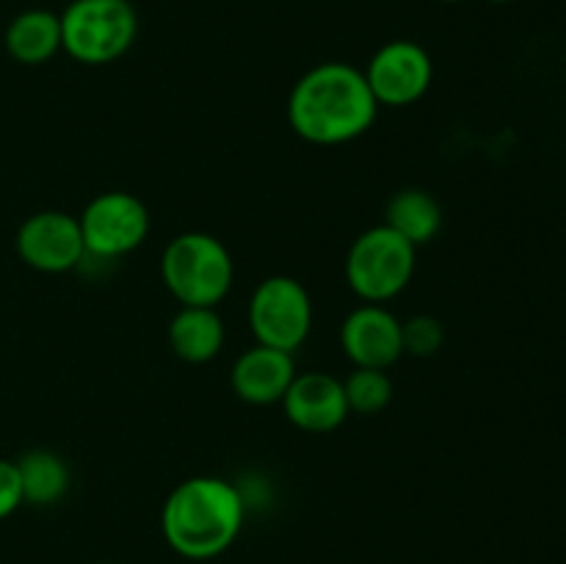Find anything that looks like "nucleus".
Here are the masks:
<instances>
[{"label":"nucleus","mask_w":566,"mask_h":564,"mask_svg":"<svg viewBox=\"0 0 566 564\" xmlns=\"http://www.w3.org/2000/svg\"><path fill=\"white\" fill-rule=\"evenodd\" d=\"M379 103L363 70L346 61H324L304 72L287 97V122L298 138L315 147L357 142L374 127Z\"/></svg>","instance_id":"f257e3e1"},{"label":"nucleus","mask_w":566,"mask_h":564,"mask_svg":"<svg viewBox=\"0 0 566 564\" xmlns=\"http://www.w3.org/2000/svg\"><path fill=\"white\" fill-rule=\"evenodd\" d=\"M243 490L221 476H191L166 495L160 534L177 556L210 562L235 545L247 520Z\"/></svg>","instance_id":"f03ea898"},{"label":"nucleus","mask_w":566,"mask_h":564,"mask_svg":"<svg viewBox=\"0 0 566 564\" xmlns=\"http://www.w3.org/2000/svg\"><path fill=\"white\" fill-rule=\"evenodd\" d=\"M160 282L180 307H219L235 282V260L213 232H180L160 252Z\"/></svg>","instance_id":"7ed1b4c3"},{"label":"nucleus","mask_w":566,"mask_h":564,"mask_svg":"<svg viewBox=\"0 0 566 564\" xmlns=\"http://www.w3.org/2000/svg\"><path fill=\"white\" fill-rule=\"evenodd\" d=\"M59 17L61 50L83 66L114 64L136 44L138 14L130 0H72Z\"/></svg>","instance_id":"20e7f679"},{"label":"nucleus","mask_w":566,"mask_h":564,"mask_svg":"<svg viewBox=\"0 0 566 564\" xmlns=\"http://www.w3.org/2000/svg\"><path fill=\"white\" fill-rule=\"evenodd\" d=\"M418 269V249L381 221L352 241L346 282L363 302L387 304L401 296Z\"/></svg>","instance_id":"39448f33"},{"label":"nucleus","mask_w":566,"mask_h":564,"mask_svg":"<svg viewBox=\"0 0 566 564\" xmlns=\"http://www.w3.org/2000/svg\"><path fill=\"white\" fill-rule=\"evenodd\" d=\"M315 310L304 282L287 274H271L249 296L247 324L254 343L296 354L313 332Z\"/></svg>","instance_id":"423d86ee"},{"label":"nucleus","mask_w":566,"mask_h":564,"mask_svg":"<svg viewBox=\"0 0 566 564\" xmlns=\"http://www.w3.org/2000/svg\"><path fill=\"white\" fill-rule=\"evenodd\" d=\"M86 243V260L114 263L133 254L153 230V216L142 197L130 191H103L77 216Z\"/></svg>","instance_id":"0eeeda50"},{"label":"nucleus","mask_w":566,"mask_h":564,"mask_svg":"<svg viewBox=\"0 0 566 564\" xmlns=\"http://www.w3.org/2000/svg\"><path fill=\"white\" fill-rule=\"evenodd\" d=\"M363 75L379 108H409L431 88L434 61L423 44L412 39H392L370 55Z\"/></svg>","instance_id":"6e6552de"},{"label":"nucleus","mask_w":566,"mask_h":564,"mask_svg":"<svg viewBox=\"0 0 566 564\" xmlns=\"http://www.w3.org/2000/svg\"><path fill=\"white\" fill-rule=\"evenodd\" d=\"M17 254L39 274H66L86 260L81 221L66 210H39L20 224L14 236Z\"/></svg>","instance_id":"1a4fd4ad"},{"label":"nucleus","mask_w":566,"mask_h":564,"mask_svg":"<svg viewBox=\"0 0 566 564\" xmlns=\"http://www.w3.org/2000/svg\"><path fill=\"white\" fill-rule=\"evenodd\" d=\"M340 348L354 368H392L403 357L401 318L385 304L363 302L343 318Z\"/></svg>","instance_id":"9d476101"},{"label":"nucleus","mask_w":566,"mask_h":564,"mask_svg":"<svg viewBox=\"0 0 566 564\" xmlns=\"http://www.w3.org/2000/svg\"><path fill=\"white\" fill-rule=\"evenodd\" d=\"M285 418L307 435H329L346 424L348 401L343 393V379L326 370H304L287 387L282 398Z\"/></svg>","instance_id":"9b49d317"},{"label":"nucleus","mask_w":566,"mask_h":564,"mask_svg":"<svg viewBox=\"0 0 566 564\" xmlns=\"http://www.w3.org/2000/svg\"><path fill=\"white\" fill-rule=\"evenodd\" d=\"M296 374L293 354L254 343L232 363L230 387L249 407H271V404H282Z\"/></svg>","instance_id":"f8f14e48"},{"label":"nucleus","mask_w":566,"mask_h":564,"mask_svg":"<svg viewBox=\"0 0 566 564\" xmlns=\"http://www.w3.org/2000/svg\"><path fill=\"white\" fill-rule=\"evenodd\" d=\"M166 337L182 363L205 365L224 348L227 326L216 307H180L171 315Z\"/></svg>","instance_id":"ddd939ff"},{"label":"nucleus","mask_w":566,"mask_h":564,"mask_svg":"<svg viewBox=\"0 0 566 564\" xmlns=\"http://www.w3.org/2000/svg\"><path fill=\"white\" fill-rule=\"evenodd\" d=\"M6 53L25 66H42L61 53V17L50 9H25L6 25Z\"/></svg>","instance_id":"4468645a"},{"label":"nucleus","mask_w":566,"mask_h":564,"mask_svg":"<svg viewBox=\"0 0 566 564\" xmlns=\"http://www.w3.org/2000/svg\"><path fill=\"white\" fill-rule=\"evenodd\" d=\"M14 464L20 473L22 503L53 506L70 492L72 473L61 453L50 451V448H31V451L20 453Z\"/></svg>","instance_id":"2eb2a0df"},{"label":"nucleus","mask_w":566,"mask_h":564,"mask_svg":"<svg viewBox=\"0 0 566 564\" xmlns=\"http://www.w3.org/2000/svg\"><path fill=\"white\" fill-rule=\"evenodd\" d=\"M385 224L418 249L440 236L442 205L426 188H401L387 202Z\"/></svg>","instance_id":"dca6fc26"},{"label":"nucleus","mask_w":566,"mask_h":564,"mask_svg":"<svg viewBox=\"0 0 566 564\" xmlns=\"http://www.w3.org/2000/svg\"><path fill=\"white\" fill-rule=\"evenodd\" d=\"M343 393H346L348 412L354 415H379L392 401V385L390 374L379 368H354L352 374L343 379Z\"/></svg>","instance_id":"f3484780"},{"label":"nucleus","mask_w":566,"mask_h":564,"mask_svg":"<svg viewBox=\"0 0 566 564\" xmlns=\"http://www.w3.org/2000/svg\"><path fill=\"white\" fill-rule=\"evenodd\" d=\"M401 337H403V354L412 357H434L446 343V330L434 315H412L409 321H401Z\"/></svg>","instance_id":"a211bd4d"},{"label":"nucleus","mask_w":566,"mask_h":564,"mask_svg":"<svg viewBox=\"0 0 566 564\" xmlns=\"http://www.w3.org/2000/svg\"><path fill=\"white\" fill-rule=\"evenodd\" d=\"M22 506L20 473H17L14 459L0 457V520L11 518Z\"/></svg>","instance_id":"6ab92c4d"},{"label":"nucleus","mask_w":566,"mask_h":564,"mask_svg":"<svg viewBox=\"0 0 566 564\" xmlns=\"http://www.w3.org/2000/svg\"><path fill=\"white\" fill-rule=\"evenodd\" d=\"M490 3H514V0H490Z\"/></svg>","instance_id":"aec40b11"},{"label":"nucleus","mask_w":566,"mask_h":564,"mask_svg":"<svg viewBox=\"0 0 566 564\" xmlns=\"http://www.w3.org/2000/svg\"><path fill=\"white\" fill-rule=\"evenodd\" d=\"M440 3H459V0H440Z\"/></svg>","instance_id":"412c9836"}]
</instances>
